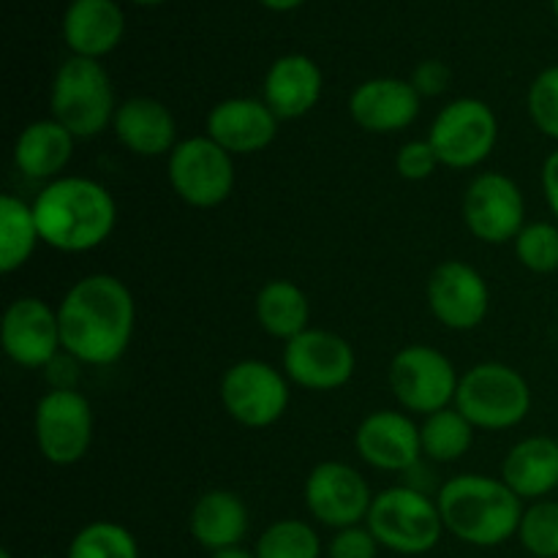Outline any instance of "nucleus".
<instances>
[{"mask_svg":"<svg viewBox=\"0 0 558 558\" xmlns=\"http://www.w3.org/2000/svg\"><path fill=\"white\" fill-rule=\"evenodd\" d=\"M58 322L63 352L96 368L114 365L134 338V294L118 276L93 272L63 294Z\"/></svg>","mask_w":558,"mask_h":558,"instance_id":"nucleus-1","label":"nucleus"},{"mask_svg":"<svg viewBox=\"0 0 558 558\" xmlns=\"http://www.w3.org/2000/svg\"><path fill=\"white\" fill-rule=\"evenodd\" d=\"M41 243L63 254H85L107 243L118 223V205L98 180L63 174L33 199Z\"/></svg>","mask_w":558,"mask_h":558,"instance_id":"nucleus-2","label":"nucleus"},{"mask_svg":"<svg viewBox=\"0 0 558 558\" xmlns=\"http://www.w3.org/2000/svg\"><path fill=\"white\" fill-rule=\"evenodd\" d=\"M445 532L474 548H496L518 537L523 499H518L501 477L458 474L447 480L436 496Z\"/></svg>","mask_w":558,"mask_h":558,"instance_id":"nucleus-3","label":"nucleus"},{"mask_svg":"<svg viewBox=\"0 0 558 558\" xmlns=\"http://www.w3.org/2000/svg\"><path fill=\"white\" fill-rule=\"evenodd\" d=\"M49 109L60 125L71 131L76 140H93L112 129L114 90L101 60L76 58L71 54L54 71L52 90H49Z\"/></svg>","mask_w":558,"mask_h":558,"instance_id":"nucleus-4","label":"nucleus"},{"mask_svg":"<svg viewBox=\"0 0 558 558\" xmlns=\"http://www.w3.org/2000/svg\"><path fill=\"white\" fill-rule=\"evenodd\" d=\"M452 407L480 430H507L532 412V387L521 371L505 363L472 365L458 381Z\"/></svg>","mask_w":558,"mask_h":558,"instance_id":"nucleus-5","label":"nucleus"},{"mask_svg":"<svg viewBox=\"0 0 558 558\" xmlns=\"http://www.w3.org/2000/svg\"><path fill=\"white\" fill-rule=\"evenodd\" d=\"M365 526L381 548L401 556L428 554L445 534L439 505L409 485H396L376 494Z\"/></svg>","mask_w":558,"mask_h":558,"instance_id":"nucleus-6","label":"nucleus"},{"mask_svg":"<svg viewBox=\"0 0 558 558\" xmlns=\"http://www.w3.org/2000/svg\"><path fill=\"white\" fill-rule=\"evenodd\" d=\"M167 178L174 194L196 210L223 205L238 183L234 156L207 134L178 142L167 156Z\"/></svg>","mask_w":558,"mask_h":558,"instance_id":"nucleus-7","label":"nucleus"},{"mask_svg":"<svg viewBox=\"0 0 558 558\" xmlns=\"http://www.w3.org/2000/svg\"><path fill=\"white\" fill-rule=\"evenodd\" d=\"M93 407L82 392L54 387L44 392L33 412V439L52 466H74L93 447Z\"/></svg>","mask_w":558,"mask_h":558,"instance_id":"nucleus-8","label":"nucleus"},{"mask_svg":"<svg viewBox=\"0 0 558 558\" xmlns=\"http://www.w3.org/2000/svg\"><path fill=\"white\" fill-rule=\"evenodd\" d=\"M387 379L403 412L428 417L456 403L461 376L445 352L428 343H412L396 352Z\"/></svg>","mask_w":558,"mask_h":558,"instance_id":"nucleus-9","label":"nucleus"},{"mask_svg":"<svg viewBox=\"0 0 558 558\" xmlns=\"http://www.w3.org/2000/svg\"><path fill=\"white\" fill-rule=\"evenodd\" d=\"M425 140L436 150L441 167L474 169L494 153L499 142V120L485 101L463 96L441 107Z\"/></svg>","mask_w":558,"mask_h":558,"instance_id":"nucleus-10","label":"nucleus"},{"mask_svg":"<svg viewBox=\"0 0 558 558\" xmlns=\"http://www.w3.org/2000/svg\"><path fill=\"white\" fill-rule=\"evenodd\" d=\"M218 396L238 425L270 428L289 409V379L265 360H240L223 371Z\"/></svg>","mask_w":558,"mask_h":558,"instance_id":"nucleus-11","label":"nucleus"},{"mask_svg":"<svg viewBox=\"0 0 558 558\" xmlns=\"http://www.w3.org/2000/svg\"><path fill=\"white\" fill-rule=\"evenodd\" d=\"M283 374L292 385L311 392H332L349 385L357 368L352 343L343 336L319 327H308L287 341L281 354Z\"/></svg>","mask_w":558,"mask_h":558,"instance_id":"nucleus-12","label":"nucleus"},{"mask_svg":"<svg viewBox=\"0 0 558 558\" xmlns=\"http://www.w3.org/2000/svg\"><path fill=\"white\" fill-rule=\"evenodd\" d=\"M463 221L480 243H512L526 227L523 191L510 174L480 172L463 194Z\"/></svg>","mask_w":558,"mask_h":558,"instance_id":"nucleus-13","label":"nucleus"},{"mask_svg":"<svg viewBox=\"0 0 558 558\" xmlns=\"http://www.w3.org/2000/svg\"><path fill=\"white\" fill-rule=\"evenodd\" d=\"M303 499L311 518L336 532L365 523L374 505L368 480L341 461L316 463L305 477Z\"/></svg>","mask_w":558,"mask_h":558,"instance_id":"nucleus-14","label":"nucleus"},{"mask_svg":"<svg viewBox=\"0 0 558 558\" xmlns=\"http://www.w3.org/2000/svg\"><path fill=\"white\" fill-rule=\"evenodd\" d=\"M430 314L447 330H477L490 311L488 281L477 267L461 259H447L434 267L425 287Z\"/></svg>","mask_w":558,"mask_h":558,"instance_id":"nucleus-15","label":"nucleus"},{"mask_svg":"<svg viewBox=\"0 0 558 558\" xmlns=\"http://www.w3.org/2000/svg\"><path fill=\"white\" fill-rule=\"evenodd\" d=\"M0 343L5 357L20 368H47L54 354L63 349L58 308L33 294L16 298L3 311Z\"/></svg>","mask_w":558,"mask_h":558,"instance_id":"nucleus-16","label":"nucleus"},{"mask_svg":"<svg viewBox=\"0 0 558 558\" xmlns=\"http://www.w3.org/2000/svg\"><path fill=\"white\" fill-rule=\"evenodd\" d=\"M354 450L371 469L409 472L423 458L420 425L407 412H392V409L371 412L354 430Z\"/></svg>","mask_w":558,"mask_h":558,"instance_id":"nucleus-17","label":"nucleus"},{"mask_svg":"<svg viewBox=\"0 0 558 558\" xmlns=\"http://www.w3.org/2000/svg\"><path fill=\"white\" fill-rule=\"evenodd\" d=\"M278 114L265 98H223L207 112L205 134L232 156H254L270 147L278 136Z\"/></svg>","mask_w":558,"mask_h":558,"instance_id":"nucleus-18","label":"nucleus"},{"mask_svg":"<svg viewBox=\"0 0 558 558\" xmlns=\"http://www.w3.org/2000/svg\"><path fill=\"white\" fill-rule=\"evenodd\" d=\"M423 96L401 76H374L349 96V114L368 134H398L417 120Z\"/></svg>","mask_w":558,"mask_h":558,"instance_id":"nucleus-19","label":"nucleus"},{"mask_svg":"<svg viewBox=\"0 0 558 558\" xmlns=\"http://www.w3.org/2000/svg\"><path fill=\"white\" fill-rule=\"evenodd\" d=\"M322 90L325 74L319 63L303 52H289L272 60L262 82V98L278 120L305 118L319 104Z\"/></svg>","mask_w":558,"mask_h":558,"instance_id":"nucleus-20","label":"nucleus"},{"mask_svg":"<svg viewBox=\"0 0 558 558\" xmlns=\"http://www.w3.org/2000/svg\"><path fill=\"white\" fill-rule=\"evenodd\" d=\"M60 33L71 54L101 60L123 41L125 14L118 0H71L63 11Z\"/></svg>","mask_w":558,"mask_h":558,"instance_id":"nucleus-21","label":"nucleus"},{"mask_svg":"<svg viewBox=\"0 0 558 558\" xmlns=\"http://www.w3.org/2000/svg\"><path fill=\"white\" fill-rule=\"evenodd\" d=\"M112 131L120 145L142 158L169 156L178 147V120L158 98L134 96L118 104Z\"/></svg>","mask_w":558,"mask_h":558,"instance_id":"nucleus-22","label":"nucleus"},{"mask_svg":"<svg viewBox=\"0 0 558 558\" xmlns=\"http://www.w3.org/2000/svg\"><path fill=\"white\" fill-rule=\"evenodd\" d=\"M76 136L54 118H41L27 123L14 142V167L31 180L44 185L63 178V169L74 158Z\"/></svg>","mask_w":558,"mask_h":558,"instance_id":"nucleus-23","label":"nucleus"},{"mask_svg":"<svg viewBox=\"0 0 558 558\" xmlns=\"http://www.w3.org/2000/svg\"><path fill=\"white\" fill-rule=\"evenodd\" d=\"M501 480L523 501H539L558 488V441L526 436L510 447L501 463Z\"/></svg>","mask_w":558,"mask_h":558,"instance_id":"nucleus-24","label":"nucleus"},{"mask_svg":"<svg viewBox=\"0 0 558 558\" xmlns=\"http://www.w3.org/2000/svg\"><path fill=\"white\" fill-rule=\"evenodd\" d=\"M248 507L234 490L213 488L196 499L189 515V532L210 554L234 548L248 534Z\"/></svg>","mask_w":558,"mask_h":558,"instance_id":"nucleus-25","label":"nucleus"},{"mask_svg":"<svg viewBox=\"0 0 558 558\" xmlns=\"http://www.w3.org/2000/svg\"><path fill=\"white\" fill-rule=\"evenodd\" d=\"M254 314L262 330L278 341H292L308 330L311 303L308 294L289 278H272L256 292Z\"/></svg>","mask_w":558,"mask_h":558,"instance_id":"nucleus-26","label":"nucleus"},{"mask_svg":"<svg viewBox=\"0 0 558 558\" xmlns=\"http://www.w3.org/2000/svg\"><path fill=\"white\" fill-rule=\"evenodd\" d=\"M41 243L33 202L14 194L0 196V270L5 276L27 265L36 245Z\"/></svg>","mask_w":558,"mask_h":558,"instance_id":"nucleus-27","label":"nucleus"},{"mask_svg":"<svg viewBox=\"0 0 558 558\" xmlns=\"http://www.w3.org/2000/svg\"><path fill=\"white\" fill-rule=\"evenodd\" d=\"M474 425L458 412L456 407H447L441 412L428 414L420 425V445L423 456L436 463H456L472 450Z\"/></svg>","mask_w":558,"mask_h":558,"instance_id":"nucleus-28","label":"nucleus"},{"mask_svg":"<svg viewBox=\"0 0 558 558\" xmlns=\"http://www.w3.org/2000/svg\"><path fill=\"white\" fill-rule=\"evenodd\" d=\"M65 558H140V545L120 523L93 521L74 534Z\"/></svg>","mask_w":558,"mask_h":558,"instance_id":"nucleus-29","label":"nucleus"},{"mask_svg":"<svg viewBox=\"0 0 558 558\" xmlns=\"http://www.w3.org/2000/svg\"><path fill=\"white\" fill-rule=\"evenodd\" d=\"M256 558H322V539L305 521L287 518L262 532L254 548Z\"/></svg>","mask_w":558,"mask_h":558,"instance_id":"nucleus-30","label":"nucleus"},{"mask_svg":"<svg viewBox=\"0 0 558 558\" xmlns=\"http://www.w3.org/2000/svg\"><path fill=\"white\" fill-rule=\"evenodd\" d=\"M518 262L529 272L537 276H550L558 270V223L532 221L518 232L512 240Z\"/></svg>","mask_w":558,"mask_h":558,"instance_id":"nucleus-31","label":"nucleus"},{"mask_svg":"<svg viewBox=\"0 0 558 558\" xmlns=\"http://www.w3.org/2000/svg\"><path fill=\"white\" fill-rule=\"evenodd\" d=\"M518 539L534 558H558V501H532L523 510Z\"/></svg>","mask_w":558,"mask_h":558,"instance_id":"nucleus-32","label":"nucleus"},{"mask_svg":"<svg viewBox=\"0 0 558 558\" xmlns=\"http://www.w3.org/2000/svg\"><path fill=\"white\" fill-rule=\"evenodd\" d=\"M526 107L534 129L558 142V63L534 76V82L529 85Z\"/></svg>","mask_w":558,"mask_h":558,"instance_id":"nucleus-33","label":"nucleus"},{"mask_svg":"<svg viewBox=\"0 0 558 558\" xmlns=\"http://www.w3.org/2000/svg\"><path fill=\"white\" fill-rule=\"evenodd\" d=\"M439 158H436V150L430 147L428 140H412L407 145H401L396 156V169L403 180H412V183H420V180H428L430 174L439 169Z\"/></svg>","mask_w":558,"mask_h":558,"instance_id":"nucleus-34","label":"nucleus"},{"mask_svg":"<svg viewBox=\"0 0 558 558\" xmlns=\"http://www.w3.org/2000/svg\"><path fill=\"white\" fill-rule=\"evenodd\" d=\"M381 545L376 543V537L371 534L368 526H349L336 532V537L327 545V554L330 558H376Z\"/></svg>","mask_w":558,"mask_h":558,"instance_id":"nucleus-35","label":"nucleus"},{"mask_svg":"<svg viewBox=\"0 0 558 558\" xmlns=\"http://www.w3.org/2000/svg\"><path fill=\"white\" fill-rule=\"evenodd\" d=\"M450 80L452 71L441 60H423L409 76V82H412L420 96H441L450 87Z\"/></svg>","mask_w":558,"mask_h":558,"instance_id":"nucleus-36","label":"nucleus"},{"mask_svg":"<svg viewBox=\"0 0 558 558\" xmlns=\"http://www.w3.org/2000/svg\"><path fill=\"white\" fill-rule=\"evenodd\" d=\"M543 194L558 221V150L550 153L543 163Z\"/></svg>","mask_w":558,"mask_h":558,"instance_id":"nucleus-37","label":"nucleus"},{"mask_svg":"<svg viewBox=\"0 0 558 558\" xmlns=\"http://www.w3.org/2000/svg\"><path fill=\"white\" fill-rule=\"evenodd\" d=\"M259 3L265 5V9L278 11V14H283V11H294V9H300V5H303L305 0H259Z\"/></svg>","mask_w":558,"mask_h":558,"instance_id":"nucleus-38","label":"nucleus"},{"mask_svg":"<svg viewBox=\"0 0 558 558\" xmlns=\"http://www.w3.org/2000/svg\"><path fill=\"white\" fill-rule=\"evenodd\" d=\"M210 558H256V554H251V550H245V548H240V545H234V548L218 550V554H213Z\"/></svg>","mask_w":558,"mask_h":558,"instance_id":"nucleus-39","label":"nucleus"},{"mask_svg":"<svg viewBox=\"0 0 558 558\" xmlns=\"http://www.w3.org/2000/svg\"><path fill=\"white\" fill-rule=\"evenodd\" d=\"M131 3H136V5H161V3H167V0H131Z\"/></svg>","mask_w":558,"mask_h":558,"instance_id":"nucleus-40","label":"nucleus"},{"mask_svg":"<svg viewBox=\"0 0 558 558\" xmlns=\"http://www.w3.org/2000/svg\"><path fill=\"white\" fill-rule=\"evenodd\" d=\"M550 3H554V16H556V22H558V0H550Z\"/></svg>","mask_w":558,"mask_h":558,"instance_id":"nucleus-41","label":"nucleus"},{"mask_svg":"<svg viewBox=\"0 0 558 558\" xmlns=\"http://www.w3.org/2000/svg\"><path fill=\"white\" fill-rule=\"evenodd\" d=\"M0 558H11V554H9V550H3V554H0Z\"/></svg>","mask_w":558,"mask_h":558,"instance_id":"nucleus-42","label":"nucleus"}]
</instances>
